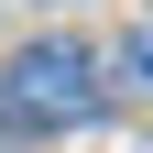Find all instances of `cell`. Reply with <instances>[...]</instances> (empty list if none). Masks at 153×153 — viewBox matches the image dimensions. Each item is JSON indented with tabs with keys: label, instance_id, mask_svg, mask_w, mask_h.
I'll return each mask as SVG.
<instances>
[{
	"label": "cell",
	"instance_id": "obj_1",
	"mask_svg": "<svg viewBox=\"0 0 153 153\" xmlns=\"http://www.w3.org/2000/svg\"><path fill=\"white\" fill-rule=\"evenodd\" d=\"M0 109L33 120V131H66V120L99 109V66H88L76 44H22V55H11V76H0Z\"/></svg>",
	"mask_w": 153,
	"mask_h": 153
},
{
	"label": "cell",
	"instance_id": "obj_2",
	"mask_svg": "<svg viewBox=\"0 0 153 153\" xmlns=\"http://www.w3.org/2000/svg\"><path fill=\"white\" fill-rule=\"evenodd\" d=\"M120 76H131V88H153V33H131V44H120Z\"/></svg>",
	"mask_w": 153,
	"mask_h": 153
}]
</instances>
